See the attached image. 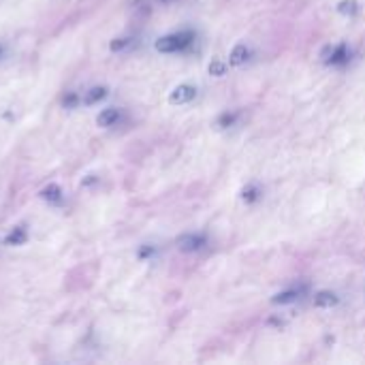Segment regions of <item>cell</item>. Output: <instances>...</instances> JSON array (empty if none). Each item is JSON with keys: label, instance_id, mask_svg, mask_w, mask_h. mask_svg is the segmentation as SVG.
<instances>
[{"label": "cell", "instance_id": "1", "mask_svg": "<svg viewBox=\"0 0 365 365\" xmlns=\"http://www.w3.org/2000/svg\"><path fill=\"white\" fill-rule=\"evenodd\" d=\"M195 41V32L192 30H180L167 36H160L156 41V51L160 53H175V51H184L186 47H190Z\"/></svg>", "mask_w": 365, "mask_h": 365}, {"label": "cell", "instance_id": "2", "mask_svg": "<svg viewBox=\"0 0 365 365\" xmlns=\"http://www.w3.org/2000/svg\"><path fill=\"white\" fill-rule=\"evenodd\" d=\"M175 246L182 252H199L207 246V240L199 233H184L175 240Z\"/></svg>", "mask_w": 365, "mask_h": 365}, {"label": "cell", "instance_id": "3", "mask_svg": "<svg viewBox=\"0 0 365 365\" xmlns=\"http://www.w3.org/2000/svg\"><path fill=\"white\" fill-rule=\"evenodd\" d=\"M195 96H197V88L190 86V83H182V86H178V88L169 94V101H171L173 105H184V103H190Z\"/></svg>", "mask_w": 365, "mask_h": 365}, {"label": "cell", "instance_id": "4", "mask_svg": "<svg viewBox=\"0 0 365 365\" xmlns=\"http://www.w3.org/2000/svg\"><path fill=\"white\" fill-rule=\"evenodd\" d=\"M122 120V111L118 107H107L98 113L96 118V124L103 126V128H109V126H115L118 122Z\"/></svg>", "mask_w": 365, "mask_h": 365}, {"label": "cell", "instance_id": "5", "mask_svg": "<svg viewBox=\"0 0 365 365\" xmlns=\"http://www.w3.org/2000/svg\"><path fill=\"white\" fill-rule=\"evenodd\" d=\"M107 96V88L105 86H94V88H90L88 92H83V103L86 105H96V103H101L103 98Z\"/></svg>", "mask_w": 365, "mask_h": 365}, {"label": "cell", "instance_id": "6", "mask_svg": "<svg viewBox=\"0 0 365 365\" xmlns=\"http://www.w3.org/2000/svg\"><path fill=\"white\" fill-rule=\"evenodd\" d=\"M26 242H28V233H26L24 227H15V229L4 237V244H6V246H21V244H26Z\"/></svg>", "mask_w": 365, "mask_h": 365}, {"label": "cell", "instance_id": "7", "mask_svg": "<svg viewBox=\"0 0 365 365\" xmlns=\"http://www.w3.org/2000/svg\"><path fill=\"white\" fill-rule=\"evenodd\" d=\"M338 304V297L334 295V293H329V291H321L317 297H314V306L317 308H331V306H336Z\"/></svg>", "mask_w": 365, "mask_h": 365}, {"label": "cell", "instance_id": "8", "mask_svg": "<svg viewBox=\"0 0 365 365\" xmlns=\"http://www.w3.org/2000/svg\"><path fill=\"white\" fill-rule=\"evenodd\" d=\"M346 62H349V49H346V45H338L336 49H331L329 64L340 66V64H346Z\"/></svg>", "mask_w": 365, "mask_h": 365}, {"label": "cell", "instance_id": "9", "mask_svg": "<svg viewBox=\"0 0 365 365\" xmlns=\"http://www.w3.org/2000/svg\"><path fill=\"white\" fill-rule=\"evenodd\" d=\"M41 197H43L45 201H49V203H60V201H62V190H60V186L49 184L47 188L41 190Z\"/></svg>", "mask_w": 365, "mask_h": 365}, {"label": "cell", "instance_id": "10", "mask_svg": "<svg viewBox=\"0 0 365 365\" xmlns=\"http://www.w3.org/2000/svg\"><path fill=\"white\" fill-rule=\"evenodd\" d=\"M248 47L246 45H237L233 51H231V64H235V66H240V64H244L246 60H248Z\"/></svg>", "mask_w": 365, "mask_h": 365}, {"label": "cell", "instance_id": "11", "mask_svg": "<svg viewBox=\"0 0 365 365\" xmlns=\"http://www.w3.org/2000/svg\"><path fill=\"white\" fill-rule=\"evenodd\" d=\"M299 295H302V291H295V289L293 291H284V293L274 297V304H293V302L299 299Z\"/></svg>", "mask_w": 365, "mask_h": 365}, {"label": "cell", "instance_id": "12", "mask_svg": "<svg viewBox=\"0 0 365 365\" xmlns=\"http://www.w3.org/2000/svg\"><path fill=\"white\" fill-rule=\"evenodd\" d=\"M133 45V38L130 36H124V38H113L111 41V51H124V49H128Z\"/></svg>", "mask_w": 365, "mask_h": 365}, {"label": "cell", "instance_id": "13", "mask_svg": "<svg viewBox=\"0 0 365 365\" xmlns=\"http://www.w3.org/2000/svg\"><path fill=\"white\" fill-rule=\"evenodd\" d=\"M79 101H81V98H79L75 92H68V94L62 98V105H64L66 109H73V107H77V105H79Z\"/></svg>", "mask_w": 365, "mask_h": 365}, {"label": "cell", "instance_id": "14", "mask_svg": "<svg viewBox=\"0 0 365 365\" xmlns=\"http://www.w3.org/2000/svg\"><path fill=\"white\" fill-rule=\"evenodd\" d=\"M244 199H248V201L257 199V190H255V188H248V190H244Z\"/></svg>", "mask_w": 365, "mask_h": 365}, {"label": "cell", "instance_id": "15", "mask_svg": "<svg viewBox=\"0 0 365 365\" xmlns=\"http://www.w3.org/2000/svg\"><path fill=\"white\" fill-rule=\"evenodd\" d=\"M2 53H4V49H2V45H0V58H2Z\"/></svg>", "mask_w": 365, "mask_h": 365}]
</instances>
